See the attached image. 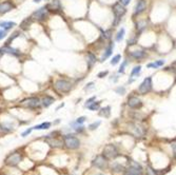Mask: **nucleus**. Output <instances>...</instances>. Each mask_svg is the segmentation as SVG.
<instances>
[{"label": "nucleus", "mask_w": 176, "mask_h": 175, "mask_svg": "<svg viewBox=\"0 0 176 175\" xmlns=\"http://www.w3.org/2000/svg\"><path fill=\"white\" fill-rule=\"evenodd\" d=\"M163 63H165V60H157L156 62L149 63L147 67L148 68H159V67H161V65H163Z\"/></svg>", "instance_id": "nucleus-21"}, {"label": "nucleus", "mask_w": 176, "mask_h": 175, "mask_svg": "<svg viewBox=\"0 0 176 175\" xmlns=\"http://www.w3.org/2000/svg\"><path fill=\"white\" fill-rule=\"evenodd\" d=\"M15 25L16 23L12 22V21H0V28H2L3 30H9Z\"/></svg>", "instance_id": "nucleus-13"}, {"label": "nucleus", "mask_w": 176, "mask_h": 175, "mask_svg": "<svg viewBox=\"0 0 176 175\" xmlns=\"http://www.w3.org/2000/svg\"><path fill=\"white\" fill-rule=\"evenodd\" d=\"M140 71H141V67H140V65H138V67H135L132 70V72H131V77H134L135 75H138L140 73Z\"/></svg>", "instance_id": "nucleus-26"}, {"label": "nucleus", "mask_w": 176, "mask_h": 175, "mask_svg": "<svg viewBox=\"0 0 176 175\" xmlns=\"http://www.w3.org/2000/svg\"><path fill=\"white\" fill-rule=\"evenodd\" d=\"M71 88H72V86H71L70 82L66 81V80H63V79L57 80L55 84V89L58 92H60V93H66V92L70 91Z\"/></svg>", "instance_id": "nucleus-2"}, {"label": "nucleus", "mask_w": 176, "mask_h": 175, "mask_svg": "<svg viewBox=\"0 0 176 175\" xmlns=\"http://www.w3.org/2000/svg\"><path fill=\"white\" fill-rule=\"evenodd\" d=\"M54 101L55 100H54L53 97H51V96H46V97L42 98V105H43L46 108H47V107H50Z\"/></svg>", "instance_id": "nucleus-15"}, {"label": "nucleus", "mask_w": 176, "mask_h": 175, "mask_svg": "<svg viewBox=\"0 0 176 175\" xmlns=\"http://www.w3.org/2000/svg\"><path fill=\"white\" fill-rule=\"evenodd\" d=\"M99 105H100V102H96V101H95V102H91L89 103V105H87V107L92 111H96L99 109Z\"/></svg>", "instance_id": "nucleus-24"}, {"label": "nucleus", "mask_w": 176, "mask_h": 175, "mask_svg": "<svg viewBox=\"0 0 176 175\" xmlns=\"http://www.w3.org/2000/svg\"><path fill=\"white\" fill-rule=\"evenodd\" d=\"M22 105L25 106V107H28V108H31V109H36L40 106V101H39V99L36 98V97H31L28 99L23 100Z\"/></svg>", "instance_id": "nucleus-6"}, {"label": "nucleus", "mask_w": 176, "mask_h": 175, "mask_svg": "<svg viewBox=\"0 0 176 175\" xmlns=\"http://www.w3.org/2000/svg\"><path fill=\"white\" fill-rule=\"evenodd\" d=\"M147 8V3L144 0H139L136 3V6H135V14L138 15V14H141L142 12L146 10Z\"/></svg>", "instance_id": "nucleus-12"}, {"label": "nucleus", "mask_w": 176, "mask_h": 175, "mask_svg": "<svg viewBox=\"0 0 176 175\" xmlns=\"http://www.w3.org/2000/svg\"><path fill=\"white\" fill-rule=\"evenodd\" d=\"M116 92H117L118 94H120V95H122V94L125 93V88H117V89H116Z\"/></svg>", "instance_id": "nucleus-30"}, {"label": "nucleus", "mask_w": 176, "mask_h": 175, "mask_svg": "<svg viewBox=\"0 0 176 175\" xmlns=\"http://www.w3.org/2000/svg\"><path fill=\"white\" fill-rule=\"evenodd\" d=\"M32 131H33V129H32V128H31V129H28L27 131H24V132H23V133H22V136H23V137H25V136L28 135V134H30Z\"/></svg>", "instance_id": "nucleus-34"}, {"label": "nucleus", "mask_w": 176, "mask_h": 175, "mask_svg": "<svg viewBox=\"0 0 176 175\" xmlns=\"http://www.w3.org/2000/svg\"><path fill=\"white\" fill-rule=\"evenodd\" d=\"M119 1H120V4H121V6H128V4L130 3L131 0H119Z\"/></svg>", "instance_id": "nucleus-31"}, {"label": "nucleus", "mask_w": 176, "mask_h": 175, "mask_svg": "<svg viewBox=\"0 0 176 175\" xmlns=\"http://www.w3.org/2000/svg\"><path fill=\"white\" fill-rule=\"evenodd\" d=\"M47 143H49L51 146H53V147H60L61 145H62V143H61L60 140H57V139H55V138L51 139L50 137H49V138H47Z\"/></svg>", "instance_id": "nucleus-20"}, {"label": "nucleus", "mask_w": 176, "mask_h": 175, "mask_svg": "<svg viewBox=\"0 0 176 175\" xmlns=\"http://www.w3.org/2000/svg\"><path fill=\"white\" fill-rule=\"evenodd\" d=\"M65 145L68 147L69 149H77L80 146V141L78 138L74 136L66 135L65 136Z\"/></svg>", "instance_id": "nucleus-3"}, {"label": "nucleus", "mask_w": 176, "mask_h": 175, "mask_svg": "<svg viewBox=\"0 0 176 175\" xmlns=\"http://www.w3.org/2000/svg\"><path fill=\"white\" fill-rule=\"evenodd\" d=\"M152 89V79L151 77H147L144 81L141 82V84L138 88V91L139 93L141 94H147L148 92L151 91Z\"/></svg>", "instance_id": "nucleus-4"}, {"label": "nucleus", "mask_w": 176, "mask_h": 175, "mask_svg": "<svg viewBox=\"0 0 176 175\" xmlns=\"http://www.w3.org/2000/svg\"><path fill=\"white\" fill-rule=\"evenodd\" d=\"M47 17V9L46 8V6H44V8L39 9V10L35 12L32 16V18L37 19V20H43V19H46Z\"/></svg>", "instance_id": "nucleus-8"}, {"label": "nucleus", "mask_w": 176, "mask_h": 175, "mask_svg": "<svg viewBox=\"0 0 176 175\" xmlns=\"http://www.w3.org/2000/svg\"><path fill=\"white\" fill-rule=\"evenodd\" d=\"M110 110H111L110 107L103 108V109L101 110V112H100V115H101V116H104V117H109V116H110V114H111Z\"/></svg>", "instance_id": "nucleus-25"}, {"label": "nucleus", "mask_w": 176, "mask_h": 175, "mask_svg": "<svg viewBox=\"0 0 176 175\" xmlns=\"http://www.w3.org/2000/svg\"><path fill=\"white\" fill-rule=\"evenodd\" d=\"M120 59H121V56H120V55H116V56H114L113 59H112V60H111V65H117V63L119 62Z\"/></svg>", "instance_id": "nucleus-27"}, {"label": "nucleus", "mask_w": 176, "mask_h": 175, "mask_svg": "<svg viewBox=\"0 0 176 175\" xmlns=\"http://www.w3.org/2000/svg\"><path fill=\"white\" fill-rule=\"evenodd\" d=\"M14 8V6L9 1H6V2H2L0 3V14H6L8 13Z\"/></svg>", "instance_id": "nucleus-11"}, {"label": "nucleus", "mask_w": 176, "mask_h": 175, "mask_svg": "<svg viewBox=\"0 0 176 175\" xmlns=\"http://www.w3.org/2000/svg\"><path fill=\"white\" fill-rule=\"evenodd\" d=\"M96 175H103V174H96Z\"/></svg>", "instance_id": "nucleus-39"}, {"label": "nucleus", "mask_w": 176, "mask_h": 175, "mask_svg": "<svg viewBox=\"0 0 176 175\" xmlns=\"http://www.w3.org/2000/svg\"><path fill=\"white\" fill-rule=\"evenodd\" d=\"M59 8H60V6H59L58 0H53V2L47 6V9H51V10H57V9Z\"/></svg>", "instance_id": "nucleus-22"}, {"label": "nucleus", "mask_w": 176, "mask_h": 175, "mask_svg": "<svg viewBox=\"0 0 176 175\" xmlns=\"http://www.w3.org/2000/svg\"><path fill=\"white\" fill-rule=\"evenodd\" d=\"M117 155V149L114 145H108L103 149V156H106L107 158H115Z\"/></svg>", "instance_id": "nucleus-5"}, {"label": "nucleus", "mask_w": 176, "mask_h": 175, "mask_svg": "<svg viewBox=\"0 0 176 175\" xmlns=\"http://www.w3.org/2000/svg\"><path fill=\"white\" fill-rule=\"evenodd\" d=\"M51 127V122H42L41 125H38V126L33 127V130H47Z\"/></svg>", "instance_id": "nucleus-18"}, {"label": "nucleus", "mask_w": 176, "mask_h": 175, "mask_svg": "<svg viewBox=\"0 0 176 175\" xmlns=\"http://www.w3.org/2000/svg\"><path fill=\"white\" fill-rule=\"evenodd\" d=\"M107 74H108V71H106V72H101V73H99V74H98V77L102 78L103 76H106Z\"/></svg>", "instance_id": "nucleus-36"}, {"label": "nucleus", "mask_w": 176, "mask_h": 175, "mask_svg": "<svg viewBox=\"0 0 176 175\" xmlns=\"http://www.w3.org/2000/svg\"><path fill=\"white\" fill-rule=\"evenodd\" d=\"M125 29H120L119 31H118V33H117V35H116V41H121V40L123 39V36H125Z\"/></svg>", "instance_id": "nucleus-23"}, {"label": "nucleus", "mask_w": 176, "mask_h": 175, "mask_svg": "<svg viewBox=\"0 0 176 175\" xmlns=\"http://www.w3.org/2000/svg\"><path fill=\"white\" fill-rule=\"evenodd\" d=\"M95 62H96V57L93 54L89 53L88 54V65H89V68H92Z\"/></svg>", "instance_id": "nucleus-19"}, {"label": "nucleus", "mask_w": 176, "mask_h": 175, "mask_svg": "<svg viewBox=\"0 0 176 175\" xmlns=\"http://www.w3.org/2000/svg\"><path fill=\"white\" fill-rule=\"evenodd\" d=\"M113 12H114V15H115V21H114V24L116 25L118 22H119L120 18L125 14V9L123 8V6H121L120 3H116L113 6Z\"/></svg>", "instance_id": "nucleus-1"}, {"label": "nucleus", "mask_w": 176, "mask_h": 175, "mask_svg": "<svg viewBox=\"0 0 176 175\" xmlns=\"http://www.w3.org/2000/svg\"><path fill=\"white\" fill-rule=\"evenodd\" d=\"M127 175H131V174H129V173H127Z\"/></svg>", "instance_id": "nucleus-40"}, {"label": "nucleus", "mask_w": 176, "mask_h": 175, "mask_svg": "<svg viewBox=\"0 0 176 175\" xmlns=\"http://www.w3.org/2000/svg\"><path fill=\"white\" fill-rule=\"evenodd\" d=\"M100 124H101L100 121H95V122H93L92 125H90V126H89L90 130H95V129H97V128L100 126Z\"/></svg>", "instance_id": "nucleus-28"}, {"label": "nucleus", "mask_w": 176, "mask_h": 175, "mask_svg": "<svg viewBox=\"0 0 176 175\" xmlns=\"http://www.w3.org/2000/svg\"><path fill=\"white\" fill-rule=\"evenodd\" d=\"M113 48H114V44L113 43H111L110 46L107 48V50H106V52H104V54H103V56L101 57V61H103L104 59H107L109 57V56L111 55L112 54V52H113Z\"/></svg>", "instance_id": "nucleus-16"}, {"label": "nucleus", "mask_w": 176, "mask_h": 175, "mask_svg": "<svg viewBox=\"0 0 176 175\" xmlns=\"http://www.w3.org/2000/svg\"><path fill=\"white\" fill-rule=\"evenodd\" d=\"M131 127L133 128V134H134L135 136H142L144 135V130H142L141 127L137 126V125H131Z\"/></svg>", "instance_id": "nucleus-14"}, {"label": "nucleus", "mask_w": 176, "mask_h": 175, "mask_svg": "<svg viewBox=\"0 0 176 175\" xmlns=\"http://www.w3.org/2000/svg\"><path fill=\"white\" fill-rule=\"evenodd\" d=\"M84 121H85V117H84V116H81V117L77 118V120H76V124L81 125V124H84Z\"/></svg>", "instance_id": "nucleus-29"}, {"label": "nucleus", "mask_w": 176, "mask_h": 175, "mask_svg": "<svg viewBox=\"0 0 176 175\" xmlns=\"http://www.w3.org/2000/svg\"><path fill=\"white\" fill-rule=\"evenodd\" d=\"M40 0H34V2H39Z\"/></svg>", "instance_id": "nucleus-38"}, {"label": "nucleus", "mask_w": 176, "mask_h": 175, "mask_svg": "<svg viewBox=\"0 0 176 175\" xmlns=\"http://www.w3.org/2000/svg\"><path fill=\"white\" fill-rule=\"evenodd\" d=\"M128 105L132 109H138L142 106V102L141 100L137 97H130L129 100H128Z\"/></svg>", "instance_id": "nucleus-9"}, {"label": "nucleus", "mask_w": 176, "mask_h": 175, "mask_svg": "<svg viewBox=\"0 0 176 175\" xmlns=\"http://www.w3.org/2000/svg\"><path fill=\"white\" fill-rule=\"evenodd\" d=\"M125 65H127V61H123V63L121 65V67H120V69H119V73H123V72H125Z\"/></svg>", "instance_id": "nucleus-32"}, {"label": "nucleus", "mask_w": 176, "mask_h": 175, "mask_svg": "<svg viewBox=\"0 0 176 175\" xmlns=\"http://www.w3.org/2000/svg\"><path fill=\"white\" fill-rule=\"evenodd\" d=\"M93 84H93V82H91V84H89L87 87H85V90H88V89H89V88H93Z\"/></svg>", "instance_id": "nucleus-37"}, {"label": "nucleus", "mask_w": 176, "mask_h": 175, "mask_svg": "<svg viewBox=\"0 0 176 175\" xmlns=\"http://www.w3.org/2000/svg\"><path fill=\"white\" fill-rule=\"evenodd\" d=\"M138 28H139L140 30H142V29H144V21H142V22L137 23V29H138Z\"/></svg>", "instance_id": "nucleus-35"}, {"label": "nucleus", "mask_w": 176, "mask_h": 175, "mask_svg": "<svg viewBox=\"0 0 176 175\" xmlns=\"http://www.w3.org/2000/svg\"><path fill=\"white\" fill-rule=\"evenodd\" d=\"M94 166H96L97 168H99V169H103V168L107 167V160L106 158L103 157V156H97L96 158L94 159Z\"/></svg>", "instance_id": "nucleus-10"}, {"label": "nucleus", "mask_w": 176, "mask_h": 175, "mask_svg": "<svg viewBox=\"0 0 176 175\" xmlns=\"http://www.w3.org/2000/svg\"><path fill=\"white\" fill-rule=\"evenodd\" d=\"M6 36V31H0V40L3 39Z\"/></svg>", "instance_id": "nucleus-33"}, {"label": "nucleus", "mask_w": 176, "mask_h": 175, "mask_svg": "<svg viewBox=\"0 0 176 175\" xmlns=\"http://www.w3.org/2000/svg\"><path fill=\"white\" fill-rule=\"evenodd\" d=\"M131 56L135 59H141L146 56V53L144 51H134L131 53Z\"/></svg>", "instance_id": "nucleus-17"}, {"label": "nucleus", "mask_w": 176, "mask_h": 175, "mask_svg": "<svg viewBox=\"0 0 176 175\" xmlns=\"http://www.w3.org/2000/svg\"><path fill=\"white\" fill-rule=\"evenodd\" d=\"M20 160H21V155L18 154V153H14V154H11L6 158V162L9 166H16L20 162Z\"/></svg>", "instance_id": "nucleus-7"}]
</instances>
